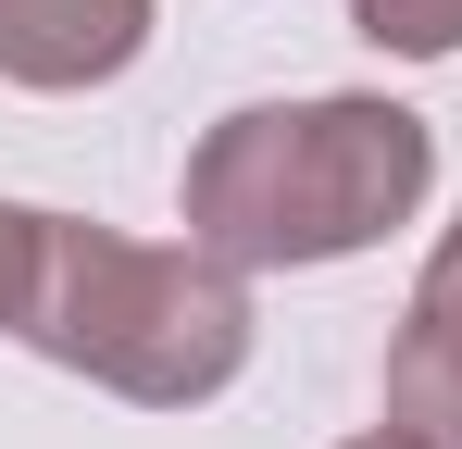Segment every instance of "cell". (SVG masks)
Segmentation results:
<instances>
[{
  "label": "cell",
  "instance_id": "cell-4",
  "mask_svg": "<svg viewBox=\"0 0 462 449\" xmlns=\"http://www.w3.org/2000/svg\"><path fill=\"white\" fill-rule=\"evenodd\" d=\"M375 412L400 449H462V312L438 288H412L400 337H387V374H375Z\"/></svg>",
  "mask_w": 462,
  "mask_h": 449
},
{
  "label": "cell",
  "instance_id": "cell-5",
  "mask_svg": "<svg viewBox=\"0 0 462 449\" xmlns=\"http://www.w3.org/2000/svg\"><path fill=\"white\" fill-rule=\"evenodd\" d=\"M350 25L375 38L387 63H450L462 50V0H350Z\"/></svg>",
  "mask_w": 462,
  "mask_h": 449
},
{
  "label": "cell",
  "instance_id": "cell-2",
  "mask_svg": "<svg viewBox=\"0 0 462 449\" xmlns=\"http://www.w3.org/2000/svg\"><path fill=\"white\" fill-rule=\"evenodd\" d=\"M38 362L88 374L138 412H200L226 399L250 362V275H226L213 250H151L88 213H38V275H25V325Z\"/></svg>",
  "mask_w": 462,
  "mask_h": 449
},
{
  "label": "cell",
  "instance_id": "cell-8",
  "mask_svg": "<svg viewBox=\"0 0 462 449\" xmlns=\"http://www.w3.org/2000/svg\"><path fill=\"white\" fill-rule=\"evenodd\" d=\"M350 449H400V437H387V425H375V437H350Z\"/></svg>",
  "mask_w": 462,
  "mask_h": 449
},
{
  "label": "cell",
  "instance_id": "cell-7",
  "mask_svg": "<svg viewBox=\"0 0 462 449\" xmlns=\"http://www.w3.org/2000/svg\"><path fill=\"white\" fill-rule=\"evenodd\" d=\"M425 288H438V299H450V312H462V213L438 224V250H425Z\"/></svg>",
  "mask_w": 462,
  "mask_h": 449
},
{
  "label": "cell",
  "instance_id": "cell-6",
  "mask_svg": "<svg viewBox=\"0 0 462 449\" xmlns=\"http://www.w3.org/2000/svg\"><path fill=\"white\" fill-rule=\"evenodd\" d=\"M25 275H38V213H25V200H0V337L25 325Z\"/></svg>",
  "mask_w": 462,
  "mask_h": 449
},
{
  "label": "cell",
  "instance_id": "cell-3",
  "mask_svg": "<svg viewBox=\"0 0 462 449\" xmlns=\"http://www.w3.org/2000/svg\"><path fill=\"white\" fill-rule=\"evenodd\" d=\"M151 50V0H0V87L76 100Z\"/></svg>",
  "mask_w": 462,
  "mask_h": 449
},
{
  "label": "cell",
  "instance_id": "cell-1",
  "mask_svg": "<svg viewBox=\"0 0 462 449\" xmlns=\"http://www.w3.org/2000/svg\"><path fill=\"white\" fill-rule=\"evenodd\" d=\"M425 188H438V125L375 100V87H325V100L226 113L188 150L175 224L226 275H312V262L375 250L387 224H412Z\"/></svg>",
  "mask_w": 462,
  "mask_h": 449
}]
</instances>
